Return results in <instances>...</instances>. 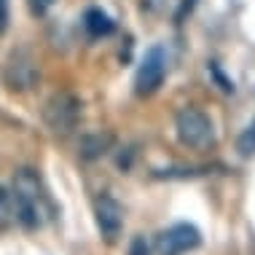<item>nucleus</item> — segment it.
Listing matches in <instances>:
<instances>
[{"label":"nucleus","instance_id":"3","mask_svg":"<svg viewBox=\"0 0 255 255\" xmlns=\"http://www.w3.org/2000/svg\"><path fill=\"white\" fill-rule=\"evenodd\" d=\"M38 62L27 49H13L11 57L5 59L3 67V81L13 92H27L38 84Z\"/></svg>","mask_w":255,"mask_h":255},{"label":"nucleus","instance_id":"10","mask_svg":"<svg viewBox=\"0 0 255 255\" xmlns=\"http://www.w3.org/2000/svg\"><path fill=\"white\" fill-rule=\"evenodd\" d=\"M237 150L242 156H253L255 153V119H253V124L245 129L242 134H239V140H237Z\"/></svg>","mask_w":255,"mask_h":255},{"label":"nucleus","instance_id":"14","mask_svg":"<svg viewBox=\"0 0 255 255\" xmlns=\"http://www.w3.org/2000/svg\"><path fill=\"white\" fill-rule=\"evenodd\" d=\"M164 5V0H142V8H148V11H158Z\"/></svg>","mask_w":255,"mask_h":255},{"label":"nucleus","instance_id":"12","mask_svg":"<svg viewBox=\"0 0 255 255\" xmlns=\"http://www.w3.org/2000/svg\"><path fill=\"white\" fill-rule=\"evenodd\" d=\"M51 5H54V0H30V11L35 13V16H43Z\"/></svg>","mask_w":255,"mask_h":255},{"label":"nucleus","instance_id":"13","mask_svg":"<svg viewBox=\"0 0 255 255\" xmlns=\"http://www.w3.org/2000/svg\"><path fill=\"white\" fill-rule=\"evenodd\" d=\"M8 27V0H0V35Z\"/></svg>","mask_w":255,"mask_h":255},{"label":"nucleus","instance_id":"5","mask_svg":"<svg viewBox=\"0 0 255 255\" xmlns=\"http://www.w3.org/2000/svg\"><path fill=\"white\" fill-rule=\"evenodd\" d=\"M164 73H167V59H164V51L161 49H150L142 59V65L137 67V75H134V92L140 97H148L153 94L158 86L164 84Z\"/></svg>","mask_w":255,"mask_h":255},{"label":"nucleus","instance_id":"7","mask_svg":"<svg viewBox=\"0 0 255 255\" xmlns=\"http://www.w3.org/2000/svg\"><path fill=\"white\" fill-rule=\"evenodd\" d=\"M110 145H113V134L110 132H94V134L81 137L78 150H81V158H84V161H94V158H100L102 153H108Z\"/></svg>","mask_w":255,"mask_h":255},{"label":"nucleus","instance_id":"9","mask_svg":"<svg viewBox=\"0 0 255 255\" xmlns=\"http://www.w3.org/2000/svg\"><path fill=\"white\" fill-rule=\"evenodd\" d=\"M13 223H16V202H13V194L0 185V231H8Z\"/></svg>","mask_w":255,"mask_h":255},{"label":"nucleus","instance_id":"11","mask_svg":"<svg viewBox=\"0 0 255 255\" xmlns=\"http://www.w3.org/2000/svg\"><path fill=\"white\" fill-rule=\"evenodd\" d=\"M129 255H150L148 242H145L142 237H134V239H132V245H129Z\"/></svg>","mask_w":255,"mask_h":255},{"label":"nucleus","instance_id":"8","mask_svg":"<svg viewBox=\"0 0 255 255\" xmlns=\"http://www.w3.org/2000/svg\"><path fill=\"white\" fill-rule=\"evenodd\" d=\"M84 24H86L89 35H94V38L110 35V32H113V22H110V16L105 11H100V8H89L86 16H84Z\"/></svg>","mask_w":255,"mask_h":255},{"label":"nucleus","instance_id":"1","mask_svg":"<svg viewBox=\"0 0 255 255\" xmlns=\"http://www.w3.org/2000/svg\"><path fill=\"white\" fill-rule=\"evenodd\" d=\"M78 116H81V102L70 92H57L51 94L49 102L43 105V121L51 129V134L67 137L78 127Z\"/></svg>","mask_w":255,"mask_h":255},{"label":"nucleus","instance_id":"2","mask_svg":"<svg viewBox=\"0 0 255 255\" xmlns=\"http://www.w3.org/2000/svg\"><path fill=\"white\" fill-rule=\"evenodd\" d=\"M175 129H177V137H180L183 145H188L194 150H207L215 142L212 121L196 108H183L175 119Z\"/></svg>","mask_w":255,"mask_h":255},{"label":"nucleus","instance_id":"4","mask_svg":"<svg viewBox=\"0 0 255 255\" xmlns=\"http://www.w3.org/2000/svg\"><path fill=\"white\" fill-rule=\"evenodd\" d=\"M202 245V234L191 223H175L172 229L161 231L156 237V253L158 255H183L188 250H196Z\"/></svg>","mask_w":255,"mask_h":255},{"label":"nucleus","instance_id":"6","mask_svg":"<svg viewBox=\"0 0 255 255\" xmlns=\"http://www.w3.org/2000/svg\"><path fill=\"white\" fill-rule=\"evenodd\" d=\"M94 218H97V229L100 234L108 239V242H116L121 234V226H124V212H121V204L116 202L113 196H100L94 202Z\"/></svg>","mask_w":255,"mask_h":255},{"label":"nucleus","instance_id":"15","mask_svg":"<svg viewBox=\"0 0 255 255\" xmlns=\"http://www.w3.org/2000/svg\"><path fill=\"white\" fill-rule=\"evenodd\" d=\"M191 8H194V0H185V3L180 5V11H177V16H175V19L180 22V19L185 16V11H191Z\"/></svg>","mask_w":255,"mask_h":255}]
</instances>
